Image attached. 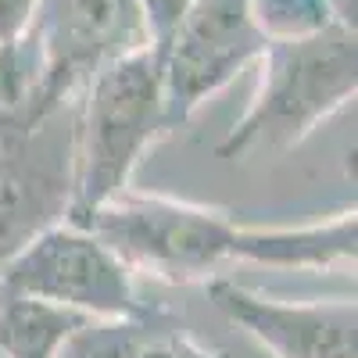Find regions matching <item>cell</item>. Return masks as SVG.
<instances>
[{"label": "cell", "mask_w": 358, "mask_h": 358, "mask_svg": "<svg viewBox=\"0 0 358 358\" xmlns=\"http://www.w3.org/2000/svg\"><path fill=\"white\" fill-rule=\"evenodd\" d=\"M358 86V47L344 25H326L312 36L268 40L262 54V86L233 122L215 155L244 162L251 155H283L341 111Z\"/></svg>", "instance_id": "cell-3"}, {"label": "cell", "mask_w": 358, "mask_h": 358, "mask_svg": "<svg viewBox=\"0 0 358 358\" xmlns=\"http://www.w3.org/2000/svg\"><path fill=\"white\" fill-rule=\"evenodd\" d=\"M268 40L251 18L248 0H194L176 25L162 57V101L169 133L251 62H262Z\"/></svg>", "instance_id": "cell-6"}, {"label": "cell", "mask_w": 358, "mask_h": 358, "mask_svg": "<svg viewBox=\"0 0 358 358\" xmlns=\"http://www.w3.org/2000/svg\"><path fill=\"white\" fill-rule=\"evenodd\" d=\"M136 358H229V355L219 351V348L201 344L197 337H190L183 330V322L176 319V322H169L165 330H158L151 341H147Z\"/></svg>", "instance_id": "cell-11"}, {"label": "cell", "mask_w": 358, "mask_h": 358, "mask_svg": "<svg viewBox=\"0 0 358 358\" xmlns=\"http://www.w3.org/2000/svg\"><path fill=\"white\" fill-rule=\"evenodd\" d=\"M190 4L194 0H140L143 22H147V33H151V47L155 50H162L169 43V36L176 33V25L183 22Z\"/></svg>", "instance_id": "cell-12"}, {"label": "cell", "mask_w": 358, "mask_h": 358, "mask_svg": "<svg viewBox=\"0 0 358 358\" xmlns=\"http://www.w3.org/2000/svg\"><path fill=\"white\" fill-rule=\"evenodd\" d=\"M29 43L36 54V122L65 108L90 76L151 47L140 0H36Z\"/></svg>", "instance_id": "cell-4"}, {"label": "cell", "mask_w": 358, "mask_h": 358, "mask_svg": "<svg viewBox=\"0 0 358 358\" xmlns=\"http://www.w3.org/2000/svg\"><path fill=\"white\" fill-rule=\"evenodd\" d=\"M162 57L155 47L104 65L83 86L72 111V208L83 219L115 194L129 190L140 158L165 136Z\"/></svg>", "instance_id": "cell-2"}, {"label": "cell", "mask_w": 358, "mask_h": 358, "mask_svg": "<svg viewBox=\"0 0 358 358\" xmlns=\"http://www.w3.org/2000/svg\"><path fill=\"white\" fill-rule=\"evenodd\" d=\"M36 0H0V43H18L29 36Z\"/></svg>", "instance_id": "cell-13"}, {"label": "cell", "mask_w": 358, "mask_h": 358, "mask_svg": "<svg viewBox=\"0 0 358 358\" xmlns=\"http://www.w3.org/2000/svg\"><path fill=\"white\" fill-rule=\"evenodd\" d=\"M248 4L265 40H297L334 25L326 0H248Z\"/></svg>", "instance_id": "cell-10"}, {"label": "cell", "mask_w": 358, "mask_h": 358, "mask_svg": "<svg viewBox=\"0 0 358 358\" xmlns=\"http://www.w3.org/2000/svg\"><path fill=\"white\" fill-rule=\"evenodd\" d=\"M169 322H176V315L165 308H143L126 319H86L62 341L54 358H136Z\"/></svg>", "instance_id": "cell-9"}, {"label": "cell", "mask_w": 358, "mask_h": 358, "mask_svg": "<svg viewBox=\"0 0 358 358\" xmlns=\"http://www.w3.org/2000/svg\"><path fill=\"white\" fill-rule=\"evenodd\" d=\"M0 290L62 305L90 319H126L143 312L133 273L118 255L76 222H54L0 262Z\"/></svg>", "instance_id": "cell-5"}, {"label": "cell", "mask_w": 358, "mask_h": 358, "mask_svg": "<svg viewBox=\"0 0 358 358\" xmlns=\"http://www.w3.org/2000/svg\"><path fill=\"white\" fill-rule=\"evenodd\" d=\"M118 255L129 273L187 287L222 276L233 262L322 273L358 255L355 208L308 226H248L215 204L122 190L83 219H69Z\"/></svg>", "instance_id": "cell-1"}, {"label": "cell", "mask_w": 358, "mask_h": 358, "mask_svg": "<svg viewBox=\"0 0 358 358\" xmlns=\"http://www.w3.org/2000/svg\"><path fill=\"white\" fill-rule=\"evenodd\" d=\"M90 315L0 290V358H54L62 341Z\"/></svg>", "instance_id": "cell-8"}, {"label": "cell", "mask_w": 358, "mask_h": 358, "mask_svg": "<svg viewBox=\"0 0 358 358\" xmlns=\"http://www.w3.org/2000/svg\"><path fill=\"white\" fill-rule=\"evenodd\" d=\"M204 290L233 326L273 358H358V305L348 297L283 301L229 276L208 280Z\"/></svg>", "instance_id": "cell-7"}]
</instances>
